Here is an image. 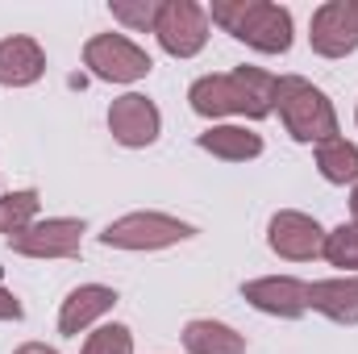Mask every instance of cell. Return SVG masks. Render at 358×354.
I'll list each match as a JSON object with an SVG mask.
<instances>
[{"label":"cell","instance_id":"3957f363","mask_svg":"<svg viewBox=\"0 0 358 354\" xmlns=\"http://www.w3.org/2000/svg\"><path fill=\"white\" fill-rule=\"evenodd\" d=\"M275 108L287 125V134L296 142H329L338 138V113L329 104V96L321 88H313L308 80L300 76H283L275 80Z\"/></svg>","mask_w":358,"mask_h":354},{"label":"cell","instance_id":"44dd1931","mask_svg":"<svg viewBox=\"0 0 358 354\" xmlns=\"http://www.w3.org/2000/svg\"><path fill=\"white\" fill-rule=\"evenodd\" d=\"M113 17L125 21L129 29H155V21H159V0H113Z\"/></svg>","mask_w":358,"mask_h":354},{"label":"cell","instance_id":"ffe728a7","mask_svg":"<svg viewBox=\"0 0 358 354\" xmlns=\"http://www.w3.org/2000/svg\"><path fill=\"white\" fill-rule=\"evenodd\" d=\"M80 354H134V334L125 325H100L96 334H88Z\"/></svg>","mask_w":358,"mask_h":354},{"label":"cell","instance_id":"7a4b0ae2","mask_svg":"<svg viewBox=\"0 0 358 354\" xmlns=\"http://www.w3.org/2000/svg\"><path fill=\"white\" fill-rule=\"evenodd\" d=\"M213 21L263 55H283L292 46V13L271 0H213Z\"/></svg>","mask_w":358,"mask_h":354},{"label":"cell","instance_id":"5bb4252c","mask_svg":"<svg viewBox=\"0 0 358 354\" xmlns=\"http://www.w3.org/2000/svg\"><path fill=\"white\" fill-rule=\"evenodd\" d=\"M308 309L325 313L338 325H358V275L308 283Z\"/></svg>","mask_w":358,"mask_h":354},{"label":"cell","instance_id":"9c48e42d","mask_svg":"<svg viewBox=\"0 0 358 354\" xmlns=\"http://www.w3.org/2000/svg\"><path fill=\"white\" fill-rule=\"evenodd\" d=\"M267 242H271V250H275L279 259L308 263V259H317V255L325 250V229L317 225V217L283 208V213H275V217H271Z\"/></svg>","mask_w":358,"mask_h":354},{"label":"cell","instance_id":"52a82bcc","mask_svg":"<svg viewBox=\"0 0 358 354\" xmlns=\"http://www.w3.org/2000/svg\"><path fill=\"white\" fill-rule=\"evenodd\" d=\"M8 242L25 259H76L80 242H84V221H76V217H46V221H34L29 229H21Z\"/></svg>","mask_w":358,"mask_h":354},{"label":"cell","instance_id":"30bf717a","mask_svg":"<svg viewBox=\"0 0 358 354\" xmlns=\"http://www.w3.org/2000/svg\"><path fill=\"white\" fill-rule=\"evenodd\" d=\"M159 108H155V100H146V96H138V92H125V96H117L113 100V108H108V129H113V138L121 142V146H150L155 138H159Z\"/></svg>","mask_w":358,"mask_h":354},{"label":"cell","instance_id":"4fadbf2b","mask_svg":"<svg viewBox=\"0 0 358 354\" xmlns=\"http://www.w3.org/2000/svg\"><path fill=\"white\" fill-rule=\"evenodd\" d=\"M46 71V55L34 38H4L0 42V88H25L34 80H42Z\"/></svg>","mask_w":358,"mask_h":354},{"label":"cell","instance_id":"7402d4cb","mask_svg":"<svg viewBox=\"0 0 358 354\" xmlns=\"http://www.w3.org/2000/svg\"><path fill=\"white\" fill-rule=\"evenodd\" d=\"M0 321H21V300L0 288Z\"/></svg>","mask_w":358,"mask_h":354},{"label":"cell","instance_id":"ba28073f","mask_svg":"<svg viewBox=\"0 0 358 354\" xmlns=\"http://www.w3.org/2000/svg\"><path fill=\"white\" fill-rule=\"evenodd\" d=\"M308 42L317 55L325 59H342L358 50V8L355 0H329L313 13V25H308Z\"/></svg>","mask_w":358,"mask_h":354},{"label":"cell","instance_id":"e0dca14e","mask_svg":"<svg viewBox=\"0 0 358 354\" xmlns=\"http://www.w3.org/2000/svg\"><path fill=\"white\" fill-rule=\"evenodd\" d=\"M317 167L329 183H358V146L346 138H329L317 146Z\"/></svg>","mask_w":358,"mask_h":354},{"label":"cell","instance_id":"d4e9b609","mask_svg":"<svg viewBox=\"0 0 358 354\" xmlns=\"http://www.w3.org/2000/svg\"><path fill=\"white\" fill-rule=\"evenodd\" d=\"M355 8H358V0H355Z\"/></svg>","mask_w":358,"mask_h":354},{"label":"cell","instance_id":"8fae6325","mask_svg":"<svg viewBox=\"0 0 358 354\" xmlns=\"http://www.w3.org/2000/svg\"><path fill=\"white\" fill-rule=\"evenodd\" d=\"M242 296L267 313V317H283V321H296L308 313V283L292 279V275H267V279H250L242 288Z\"/></svg>","mask_w":358,"mask_h":354},{"label":"cell","instance_id":"5b68a950","mask_svg":"<svg viewBox=\"0 0 358 354\" xmlns=\"http://www.w3.org/2000/svg\"><path fill=\"white\" fill-rule=\"evenodd\" d=\"M84 67H88L96 80L134 84V80H146L155 63L129 38H121V34H96V38H88V46H84Z\"/></svg>","mask_w":358,"mask_h":354},{"label":"cell","instance_id":"cb8c5ba5","mask_svg":"<svg viewBox=\"0 0 358 354\" xmlns=\"http://www.w3.org/2000/svg\"><path fill=\"white\" fill-rule=\"evenodd\" d=\"M350 213H355V225H358V183H355V196H350Z\"/></svg>","mask_w":358,"mask_h":354},{"label":"cell","instance_id":"6da1fadb","mask_svg":"<svg viewBox=\"0 0 358 354\" xmlns=\"http://www.w3.org/2000/svg\"><path fill=\"white\" fill-rule=\"evenodd\" d=\"M192 113L200 117H250L263 121L275 113V76L263 67H238L229 76H204L192 92Z\"/></svg>","mask_w":358,"mask_h":354},{"label":"cell","instance_id":"2e32d148","mask_svg":"<svg viewBox=\"0 0 358 354\" xmlns=\"http://www.w3.org/2000/svg\"><path fill=\"white\" fill-rule=\"evenodd\" d=\"M183 346L187 354H246V338L221 321H187Z\"/></svg>","mask_w":358,"mask_h":354},{"label":"cell","instance_id":"7c38bea8","mask_svg":"<svg viewBox=\"0 0 358 354\" xmlns=\"http://www.w3.org/2000/svg\"><path fill=\"white\" fill-rule=\"evenodd\" d=\"M113 304H117V292H113V288H104V283H84V288H76V292L63 300V309H59V330H63L67 338H80L92 321H100Z\"/></svg>","mask_w":358,"mask_h":354},{"label":"cell","instance_id":"d6986e66","mask_svg":"<svg viewBox=\"0 0 358 354\" xmlns=\"http://www.w3.org/2000/svg\"><path fill=\"white\" fill-rule=\"evenodd\" d=\"M325 259L334 267L358 271V225H338L334 234H325Z\"/></svg>","mask_w":358,"mask_h":354},{"label":"cell","instance_id":"9a60e30c","mask_svg":"<svg viewBox=\"0 0 358 354\" xmlns=\"http://www.w3.org/2000/svg\"><path fill=\"white\" fill-rule=\"evenodd\" d=\"M200 150L225 159V163H246L263 155V138L246 125H213L208 134H200Z\"/></svg>","mask_w":358,"mask_h":354},{"label":"cell","instance_id":"603a6c76","mask_svg":"<svg viewBox=\"0 0 358 354\" xmlns=\"http://www.w3.org/2000/svg\"><path fill=\"white\" fill-rule=\"evenodd\" d=\"M13 354H59V351H50V346H42V342H25V346H17Z\"/></svg>","mask_w":358,"mask_h":354},{"label":"cell","instance_id":"277c9868","mask_svg":"<svg viewBox=\"0 0 358 354\" xmlns=\"http://www.w3.org/2000/svg\"><path fill=\"white\" fill-rule=\"evenodd\" d=\"M196 229L179 217H167V213H129L121 221H113L100 242L108 250H163V246H176V242H187Z\"/></svg>","mask_w":358,"mask_h":354},{"label":"cell","instance_id":"8992f818","mask_svg":"<svg viewBox=\"0 0 358 354\" xmlns=\"http://www.w3.org/2000/svg\"><path fill=\"white\" fill-rule=\"evenodd\" d=\"M159 46L176 59H192L204 50L208 42V13L196 0H163L159 4V21H155Z\"/></svg>","mask_w":358,"mask_h":354},{"label":"cell","instance_id":"ac0fdd59","mask_svg":"<svg viewBox=\"0 0 358 354\" xmlns=\"http://www.w3.org/2000/svg\"><path fill=\"white\" fill-rule=\"evenodd\" d=\"M34 221H38V192H34V187L0 196V234L17 238V234L29 229Z\"/></svg>","mask_w":358,"mask_h":354}]
</instances>
